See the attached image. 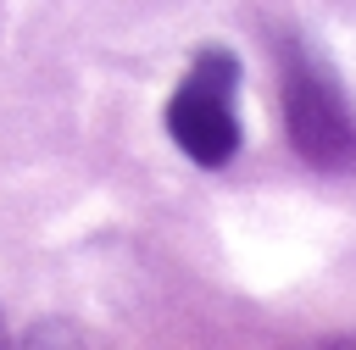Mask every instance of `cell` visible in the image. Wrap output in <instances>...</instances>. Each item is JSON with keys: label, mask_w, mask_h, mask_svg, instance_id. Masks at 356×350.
I'll return each instance as SVG.
<instances>
[{"label": "cell", "mask_w": 356, "mask_h": 350, "mask_svg": "<svg viewBox=\"0 0 356 350\" xmlns=\"http://www.w3.org/2000/svg\"><path fill=\"white\" fill-rule=\"evenodd\" d=\"M278 78H284V122H289L295 150L323 172H356V111L345 106L339 83L317 61V50L284 39Z\"/></svg>", "instance_id": "6da1fadb"}, {"label": "cell", "mask_w": 356, "mask_h": 350, "mask_svg": "<svg viewBox=\"0 0 356 350\" xmlns=\"http://www.w3.org/2000/svg\"><path fill=\"white\" fill-rule=\"evenodd\" d=\"M234 78L239 61L228 50H200L178 94L167 100V133L178 150L200 167H222L239 150V117H234Z\"/></svg>", "instance_id": "7a4b0ae2"}]
</instances>
